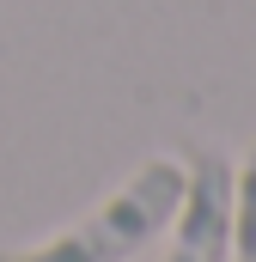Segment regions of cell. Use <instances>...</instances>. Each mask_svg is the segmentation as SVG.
Returning <instances> with one entry per match:
<instances>
[{
  "mask_svg": "<svg viewBox=\"0 0 256 262\" xmlns=\"http://www.w3.org/2000/svg\"><path fill=\"white\" fill-rule=\"evenodd\" d=\"M232 262H256V140L232 165Z\"/></svg>",
  "mask_w": 256,
  "mask_h": 262,
  "instance_id": "obj_3",
  "label": "cell"
},
{
  "mask_svg": "<svg viewBox=\"0 0 256 262\" xmlns=\"http://www.w3.org/2000/svg\"><path fill=\"white\" fill-rule=\"evenodd\" d=\"M165 262H232V159L214 146L183 159V201L171 213Z\"/></svg>",
  "mask_w": 256,
  "mask_h": 262,
  "instance_id": "obj_2",
  "label": "cell"
},
{
  "mask_svg": "<svg viewBox=\"0 0 256 262\" xmlns=\"http://www.w3.org/2000/svg\"><path fill=\"white\" fill-rule=\"evenodd\" d=\"M183 201V159L153 152L128 183H116L86 220L49 232L43 244L6 250L0 262H128L140 244H153Z\"/></svg>",
  "mask_w": 256,
  "mask_h": 262,
  "instance_id": "obj_1",
  "label": "cell"
}]
</instances>
